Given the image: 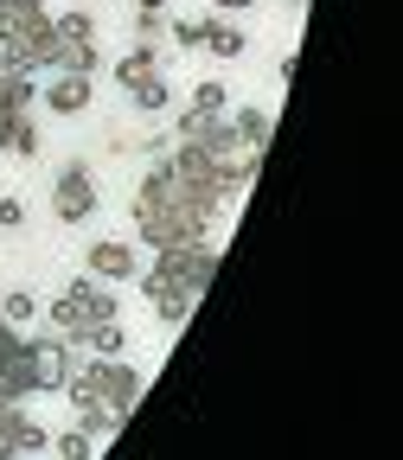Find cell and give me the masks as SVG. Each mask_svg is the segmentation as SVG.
<instances>
[{"label": "cell", "mask_w": 403, "mask_h": 460, "mask_svg": "<svg viewBox=\"0 0 403 460\" xmlns=\"http://www.w3.org/2000/svg\"><path fill=\"white\" fill-rule=\"evenodd\" d=\"M211 217H218V205L199 199V192H186L180 180H173V166H166V160L148 166V180H141V192H135V230H141V243H148V250L199 243L205 230H211Z\"/></svg>", "instance_id": "1"}, {"label": "cell", "mask_w": 403, "mask_h": 460, "mask_svg": "<svg viewBox=\"0 0 403 460\" xmlns=\"http://www.w3.org/2000/svg\"><path fill=\"white\" fill-rule=\"evenodd\" d=\"M218 275V243H173V250H154V262L135 275V288L148 301H160V295H180V301H199L205 295V281Z\"/></svg>", "instance_id": "2"}, {"label": "cell", "mask_w": 403, "mask_h": 460, "mask_svg": "<svg viewBox=\"0 0 403 460\" xmlns=\"http://www.w3.org/2000/svg\"><path fill=\"white\" fill-rule=\"evenodd\" d=\"M45 320H51V332L65 339V345H84L90 326L122 320V301H115V288H103V281H71L65 295L45 307Z\"/></svg>", "instance_id": "3"}, {"label": "cell", "mask_w": 403, "mask_h": 460, "mask_svg": "<svg viewBox=\"0 0 403 460\" xmlns=\"http://www.w3.org/2000/svg\"><path fill=\"white\" fill-rule=\"evenodd\" d=\"M71 384L90 390V396H103L115 416H129L135 402H141V371H135L129 358H90V365L71 371Z\"/></svg>", "instance_id": "4"}, {"label": "cell", "mask_w": 403, "mask_h": 460, "mask_svg": "<svg viewBox=\"0 0 403 460\" xmlns=\"http://www.w3.org/2000/svg\"><path fill=\"white\" fill-rule=\"evenodd\" d=\"M26 339V365H32V390H65L77 371V345H65L51 326L45 332H20Z\"/></svg>", "instance_id": "5"}, {"label": "cell", "mask_w": 403, "mask_h": 460, "mask_svg": "<svg viewBox=\"0 0 403 460\" xmlns=\"http://www.w3.org/2000/svg\"><path fill=\"white\" fill-rule=\"evenodd\" d=\"M51 211L65 217V224H84V217L96 211V172H90L84 160L58 166V186H51Z\"/></svg>", "instance_id": "6"}, {"label": "cell", "mask_w": 403, "mask_h": 460, "mask_svg": "<svg viewBox=\"0 0 403 460\" xmlns=\"http://www.w3.org/2000/svg\"><path fill=\"white\" fill-rule=\"evenodd\" d=\"M84 269H90V281H135L141 275V250L129 243V237H96L90 243V256H84Z\"/></svg>", "instance_id": "7"}, {"label": "cell", "mask_w": 403, "mask_h": 460, "mask_svg": "<svg viewBox=\"0 0 403 460\" xmlns=\"http://www.w3.org/2000/svg\"><path fill=\"white\" fill-rule=\"evenodd\" d=\"M51 13H45V0H0V51H13L26 45L32 32H45Z\"/></svg>", "instance_id": "8"}, {"label": "cell", "mask_w": 403, "mask_h": 460, "mask_svg": "<svg viewBox=\"0 0 403 460\" xmlns=\"http://www.w3.org/2000/svg\"><path fill=\"white\" fill-rule=\"evenodd\" d=\"M51 435L39 422H26L20 402H0V460H20V454H39Z\"/></svg>", "instance_id": "9"}, {"label": "cell", "mask_w": 403, "mask_h": 460, "mask_svg": "<svg viewBox=\"0 0 403 460\" xmlns=\"http://www.w3.org/2000/svg\"><path fill=\"white\" fill-rule=\"evenodd\" d=\"M65 390H71V416H77V429H84L90 441H109L115 429L129 422V416H115L103 396H90V390H77V384H65Z\"/></svg>", "instance_id": "10"}, {"label": "cell", "mask_w": 403, "mask_h": 460, "mask_svg": "<svg viewBox=\"0 0 403 460\" xmlns=\"http://www.w3.org/2000/svg\"><path fill=\"white\" fill-rule=\"evenodd\" d=\"M90 90H96L90 77H71V71H58V77H51L39 96H45V109H51V115H84V109H90Z\"/></svg>", "instance_id": "11"}, {"label": "cell", "mask_w": 403, "mask_h": 460, "mask_svg": "<svg viewBox=\"0 0 403 460\" xmlns=\"http://www.w3.org/2000/svg\"><path fill=\"white\" fill-rule=\"evenodd\" d=\"M269 128H275L269 109H237V115H230V135H237L244 154H263V147H269Z\"/></svg>", "instance_id": "12"}, {"label": "cell", "mask_w": 403, "mask_h": 460, "mask_svg": "<svg viewBox=\"0 0 403 460\" xmlns=\"http://www.w3.org/2000/svg\"><path fill=\"white\" fill-rule=\"evenodd\" d=\"M109 71H115V84H122V90H135L141 77H154V71H160V51H154V45H135V51L115 58Z\"/></svg>", "instance_id": "13"}, {"label": "cell", "mask_w": 403, "mask_h": 460, "mask_svg": "<svg viewBox=\"0 0 403 460\" xmlns=\"http://www.w3.org/2000/svg\"><path fill=\"white\" fill-rule=\"evenodd\" d=\"M0 320H7L13 332H26L39 320V295H32V288H0Z\"/></svg>", "instance_id": "14"}, {"label": "cell", "mask_w": 403, "mask_h": 460, "mask_svg": "<svg viewBox=\"0 0 403 460\" xmlns=\"http://www.w3.org/2000/svg\"><path fill=\"white\" fill-rule=\"evenodd\" d=\"M205 51L224 58V65H230V58H244V26H230L224 13H211V26H205Z\"/></svg>", "instance_id": "15"}, {"label": "cell", "mask_w": 403, "mask_h": 460, "mask_svg": "<svg viewBox=\"0 0 403 460\" xmlns=\"http://www.w3.org/2000/svg\"><path fill=\"white\" fill-rule=\"evenodd\" d=\"M84 345H90V358H129V332H122V320L90 326V332H84Z\"/></svg>", "instance_id": "16"}, {"label": "cell", "mask_w": 403, "mask_h": 460, "mask_svg": "<svg viewBox=\"0 0 403 460\" xmlns=\"http://www.w3.org/2000/svg\"><path fill=\"white\" fill-rule=\"evenodd\" d=\"M0 135H7V154H20V160H32V154H39V128H32V109H26V115H7V122H0Z\"/></svg>", "instance_id": "17"}, {"label": "cell", "mask_w": 403, "mask_h": 460, "mask_svg": "<svg viewBox=\"0 0 403 460\" xmlns=\"http://www.w3.org/2000/svg\"><path fill=\"white\" fill-rule=\"evenodd\" d=\"M129 102H135V109H141V115H160V109H166V102H173V84H166V77H160V71H154V77H141V84H135V90H129Z\"/></svg>", "instance_id": "18"}, {"label": "cell", "mask_w": 403, "mask_h": 460, "mask_svg": "<svg viewBox=\"0 0 403 460\" xmlns=\"http://www.w3.org/2000/svg\"><path fill=\"white\" fill-rule=\"evenodd\" d=\"M186 109H199V115H230V90L218 84V77H205L199 90H193V102Z\"/></svg>", "instance_id": "19"}, {"label": "cell", "mask_w": 403, "mask_h": 460, "mask_svg": "<svg viewBox=\"0 0 403 460\" xmlns=\"http://www.w3.org/2000/svg\"><path fill=\"white\" fill-rule=\"evenodd\" d=\"M51 32L65 39V45H84V39H96V26H90V13H58L51 20Z\"/></svg>", "instance_id": "20"}, {"label": "cell", "mask_w": 403, "mask_h": 460, "mask_svg": "<svg viewBox=\"0 0 403 460\" xmlns=\"http://www.w3.org/2000/svg\"><path fill=\"white\" fill-rule=\"evenodd\" d=\"M205 26H211V13H205V20H166V32L180 39V51H199V45H205Z\"/></svg>", "instance_id": "21"}, {"label": "cell", "mask_w": 403, "mask_h": 460, "mask_svg": "<svg viewBox=\"0 0 403 460\" xmlns=\"http://www.w3.org/2000/svg\"><path fill=\"white\" fill-rule=\"evenodd\" d=\"M154 314H160V326H173V332H180V326L193 320V301H180V295H160V301H154Z\"/></svg>", "instance_id": "22"}, {"label": "cell", "mask_w": 403, "mask_h": 460, "mask_svg": "<svg viewBox=\"0 0 403 460\" xmlns=\"http://www.w3.org/2000/svg\"><path fill=\"white\" fill-rule=\"evenodd\" d=\"M90 454H96V441L77 422H71V435H58V460H90Z\"/></svg>", "instance_id": "23"}, {"label": "cell", "mask_w": 403, "mask_h": 460, "mask_svg": "<svg viewBox=\"0 0 403 460\" xmlns=\"http://www.w3.org/2000/svg\"><path fill=\"white\" fill-rule=\"evenodd\" d=\"M0 230H26V199H0Z\"/></svg>", "instance_id": "24"}, {"label": "cell", "mask_w": 403, "mask_h": 460, "mask_svg": "<svg viewBox=\"0 0 403 460\" xmlns=\"http://www.w3.org/2000/svg\"><path fill=\"white\" fill-rule=\"evenodd\" d=\"M13 77H26V71L13 65V51H0V84H13Z\"/></svg>", "instance_id": "25"}, {"label": "cell", "mask_w": 403, "mask_h": 460, "mask_svg": "<svg viewBox=\"0 0 403 460\" xmlns=\"http://www.w3.org/2000/svg\"><path fill=\"white\" fill-rule=\"evenodd\" d=\"M211 7H218V13H250L256 0H211Z\"/></svg>", "instance_id": "26"}, {"label": "cell", "mask_w": 403, "mask_h": 460, "mask_svg": "<svg viewBox=\"0 0 403 460\" xmlns=\"http://www.w3.org/2000/svg\"><path fill=\"white\" fill-rule=\"evenodd\" d=\"M141 13H166V0H141Z\"/></svg>", "instance_id": "27"}, {"label": "cell", "mask_w": 403, "mask_h": 460, "mask_svg": "<svg viewBox=\"0 0 403 460\" xmlns=\"http://www.w3.org/2000/svg\"><path fill=\"white\" fill-rule=\"evenodd\" d=\"M0 147H7V135H0Z\"/></svg>", "instance_id": "28"}, {"label": "cell", "mask_w": 403, "mask_h": 460, "mask_svg": "<svg viewBox=\"0 0 403 460\" xmlns=\"http://www.w3.org/2000/svg\"><path fill=\"white\" fill-rule=\"evenodd\" d=\"M0 402H7V396H0Z\"/></svg>", "instance_id": "29"}]
</instances>
